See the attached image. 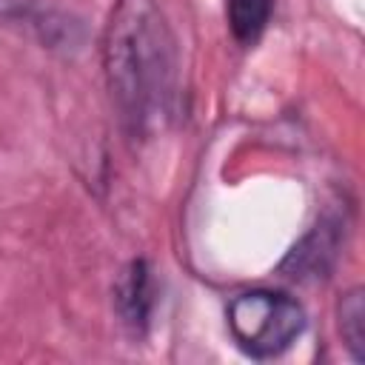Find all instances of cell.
Instances as JSON below:
<instances>
[{"mask_svg": "<svg viewBox=\"0 0 365 365\" xmlns=\"http://www.w3.org/2000/svg\"><path fill=\"white\" fill-rule=\"evenodd\" d=\"M103 68L128 137H148L171 111L174 37L154 0H117L103 34Z\"/></svg>", "mask_w": 365, "mask_h": 365, "instance_id": "cell-1", "label": "cell"}, {"mask_svg": "<svg viewBox=\"0 0 365 365\" xmlns=\"http://www.w3.org/2000/svg\"><path fill=\"white\" fill-rule=\"evenodd\" d=\"M228 328L248 356L268 359L297 342L305 328V311L288 294L257 288L228 302Z\"/></svg>", "mask_w": 365, "mask_h": 365, "instance_id": "cell-2", "label": "cell"}, {"mask_svg": "<svg viewBox=\"0 0 365 365\" xmlns=\"http://www.w3.org/2000/svg\"><path fill=\"white\" fill-rule=\"evenodd\" d=\"M154 305H157L154 271L145 259H131L114 282V308H117L123 325L134 336H143L151 325Z\"/></svg>", "mask_w": 365, "mask_h": 365, "instance_id": "cell-3", "label": "cell"}, {"mask_svg": "<svg viewBox=\"0 0 365 365\" xmlns=\"http://www.w3.org/2000/svg\"><path fill=\"white\" fill-rule=\"evenodd\" d=\"M334 248H336V237L322 225L317 228L314 234H308L285 259V271H291V277L297 279H305V277H322L331 265V257H334Z\"/></svg>", "mask_w": 365, "mask_h": 365, "instance_id": "cell-4", "label": "cell"}, {"mask_svg": "<svg viewBox=\"0 0 365 365\" xmlns=\"http://www.w3.org/2000/svg\"><path fill=\"white\" fill-rule=\"evenodd\" d=\"M274 11V0H225L228 29L237 43L251 46L265 31Z\"/></svg>", "mask_w": 365, "mask_h": 365, "instance_id": "cell-5", "label": "cell"}, {"mask_svg": "<svg viewBox=\"0 0 365 365\" xmlns=\"http://www.w3.org/2000/svg\"><path fill=\"white\" fill-rule=\"evenodd\" d=\"M339 334L354 359L365 356V299L362 288H351L339 299Z\"/></svg>", "mask_w": 365, "mask_h": 365, "instance_id": "cell-6", "label": "cell"}, {"mask_svg": "<svg viewBox=\"0 0 365 365\" xmlns=\"http://www.w3.org/2000/svg\"><path fill=\"white\" fill-rule=\"evenodd\" d=\"M34 9V0H0V17H26Z\"/></svg>", "mask_w": 365, "mask_h": 365, "instance_id": "cell-7", "label": "cell"}]
</instances>
